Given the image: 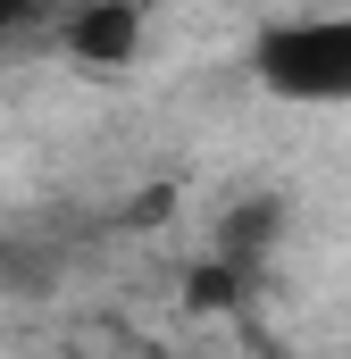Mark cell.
Masks as SVG:
<instances>
[{"label":"cell","mask_w":351,"mask_h":359,"mask_svg":"<svg viewBox=\"0 0 351 359\" xmlns=\"http://www.w3.org/2000/svg\"><path fill=\"white\" fill-rule=\"evenodd\" d=\"M251 76L276 100H310V109L351 100V17H267L251 42Z\"/></svg>","instance_id":"obj_1"},{"label":"cell","mask_w":351,"mask_h":359,"mask_svg":"<svg viewBox=\"0 0 351 359\" xmlns=\"http://www.w3.org/2000/svg\"><path fill=\"white\" fill-rule=\"evenodd\" d=\"M67 50L84 59V67H126L134 50H143V8L134 0H92V8H76L67 25Z\"/></svg>","instance_id":"obj_2"},{"label":"cell","mask_w":351,"mask_h":359,"mask_svg":"<svg viewBox=\"0 0 351 359\" xmlns=\"http://www.w3.org/2000/svg\"><path fill=\"white\" fill-rule=\"evenodd\" d=\"M59 284V243H0V292H51Z\"/></svg>","instance_id":"obj_3"}]
</instances>
